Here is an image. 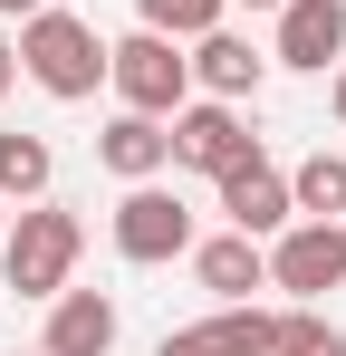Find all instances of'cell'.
<instances>
[{"label": "cell", "mask_w": 346, "mask_h": 356, "mask_svg": "<svg viewBox=\"0 0 346 356\" xmlns=\"http://www.w3.org/2000/svg\"><path fill=\"white\" fill-rule=\"evenodd\" d=\"M97 164H106L115 183H154L173 164V116H135V106H125V116L97 135Z\"/></svg>", "instance_id": "30bf717a"}, {"label": "cell", "mask_w": 346, "mask_h": 356, "mask_svg": "<svg viewBox=\"0 0 346 356\" xmlns=\"http://www.w3.org/2000/svg\"><path fill=\"white\" fill-rule=\"evenodd\" d=\"M0 241H10V202H0Z\"/></svg>", "instance_id": "7402d4cb"}, {"label": "cell", "mask_w": 346, "mask_h": 356, "mask_svg": "<svg viewBox=\"0 0 346 356\" xmlns=\"http://www.w3.org/2000/svg\"><path fill=\"white\" fill-rule=\"evenodd\" d=\"M288 202H298L308 222H346V154H308V164L288 174Z\"/></svg>", "instance_id": "2e32d148"}, {"label": "cell", "mask_w": 346, "mask_h": 356, "mask_svg": "<svg viewBox=\"0 0 346 356\" xmlns=\"http://www.w3.org/2000/svg\"><path fill=\"white\" fill-rule=\"evenodd\" d=\"M222 212H231V232H288V212H298V202H288V174L279 164H270V154H250V164H231L222 174Z\"/></svg>", "instance_id": "ba28073f"}, {"label": "cell", "mask_w": 346, "mask_h": 356, "mask_svg": "<svg viewBox=\"0 0 346 356\" xmlns=\"http://www.w3.org/2000/svg\"><path fill=\"white\" fill-rule=\"evenodd\" d=\"M154 356H270V308H250V298H222L202 327H173Z\"/></svg>", "instance_id": "9c48e42d"}, {"label": "cell", "mask_w": 346, "mask_h": 356, "mask_svg": "<svg viewBox=\"0 0 346 356\" xmlns=\"http://www.w3.org/2000/svg\"><path fill=\"white\" fill-rule=\"evenodd\" d=\"M10 77H19V39H0V97H10Z\"/></svg>", "instance_id": "ac0fdd59"}, {"label": "cell", "mask_w": 346, "mask_h": 356, "mask_svg": "<svg viewBox=\"0 0 346 356\" xmlns=\"http://www.w3.org/2000/svg\"><path fill=\"white\" fill-rule=\"evenodd\" d=\"M231 0H135V19L145 29H164V39H202V29H222Z\"/></svg>", "instance_id": "e0dca14e"}, {"label": "cell", "mask_w": 346, "mask_h": 356, "mask_svg": "<svg viewBox=\"0 0 346 356\" xmlns=\"http://www.w3.org/2000/svg\"><path fill=\"white\" fill-rule=\"evenodd\" d=\"M49 174H58L49 135H0V202H39Z\"/></svg>", "instance_id": "9a60e30c"}, {"label": "cell", "mask_w": 346, "mask_h": 356, "mask_svg": "<svg viewBox=\"0 0 346 356\" xmlns=\"http://www.w3.org/2000/svg\"><path fill=\"white\" fill-rule=\"evenodd\" d=\"M279 67H327L346 58V0H279V49H270Z\"/></svg>", "instance_id": "52a82bcc"}, {"label": "cell", "mask_w": 346, "mask_h": 356, "mask_svg": "<svg viewBox=\"0 0 346 356\" xmlns=\"http://www.w3.org/2000/svg\"><path fill=\"white\" fill-rule=\"evenodd\" d=\"M19 67L49 87L58 106H87L97 77H106V39H97L77 10H29V19H19Z\"/></svg>", "instance_id": "6da1fadb"}, {"label": "cell", "mask_w": 346, "mask_h": 356, "mask_svg": "<svg viewBox=\"0 0 346 356\" xmlns=\"http://www.w3.org/2000/svg\"><path fill=\"white\" fill-rule=\"evenodd\" d=\"M29 356H49V347H29Z\"/></svg>", "instance_id": "603a6c76"}, {"label": "cell", "mask_w": 346, "mask_h": 356, "mask_svg": "<svg viewBox=\"0 0 346 356\" xmlns=\"http://www.w3.org/2000/svg\"><path fill=\"white\" fill-rule=\"evenodd\" d=\"M115 250H125L135 270L183 260V250H192V212H183V193H164V183H125V202H115Z\"/></svg>", "instance_id": "5b68a950"}, {"label": "cell", "mask_w": 346, "mask_h": 356, "mask_svg": "<svg viewBox=\"0 0 346 356\" xmlns=\"http://www.w3.org/2000/svg\"><path fill=\"white\" fill-rule=\"evenodd\" d=\"M77 250H87V232H77V212H58L49 193L10 222V241H0V270H10V298H58L67 289V270H77Z\"/></svg>", "instance_id": "7a4b0ae2"}, {"label": "cell", "mask_w": 346, "mask_h": 356, "mask_svg": "<svg viewBox=\"0 0 346 356\" xmlns=\"http://www.w3.org/2000/svg\"><path fill=\"white\" fill-rule=\"evenodd\" d=\"M29 10H49V0H0V19H29Z\"/></svg>", "instance_id": "ffe728a7"}, {"label": "cell", "mask_w": 346, "mask_h": 356, "mask_svg": "<svg viewBox=\"0 0 346 356\" xmlns=\"http://www.w3.org/2000/svg\"><path fill=\"white\" fill-rule=\"evenodd\" d=\"M270 356H346V337H337V318L318 298H288L270 318Z\"/></svg>", "instance_id": "5bb4252c"}, {"label": "cell", "mask_w": 346, "mask_h": 356, "mask_svg": "<svg viewBox=\"0 0 346 356\" xmlns=\"http://www.w3.org/2000/svg\"><path fill=\"white\" fill-rule=\"evenodd\" d=\"M346 280V222H288L270 241V289L288 298H327Z\"/></svg>", "instance_id": "8992f818"}, {"label": "cell", "mask_w": 346, "mask_h": 356, "mask_svg": "<svg viewBox=\"0 0 346 356\" xmlns=\"http://www.w3.org/2000/svg\"><path fill=\"white\" fill-rule=\"evenodd\" d=\"M250 154H260V135L240 125L231 97H192V106H173V164H183V174H212V183H222L231 164H250Z\"/></svg>", "instance_id": "277c9868"}, {"label": "cell", "mask_w": 346, "mask_h": 356, "mask_svg": "<svg viewBox=\"0 0 346 356\" xmlns=\"http://www.w3.org/2000/svg\"><path fill=\"white\" fill-rule=\"evenodd\" d=\"M106 77H115V97H125L135 116H173V106H192V58H183V39H164V29L115 39V49H106Z\"/></svg>", "instance_id": "3957f363"}, {"label": "cell", "mask_w": 346, "mask_h": 356, "mask_svg": "<svg viewBox=\"0 0 346 356\" xmlns=\"http://www.w3.org/2000/svg\"><path fill=\"white\" fill-rule=\"evenodd\" d=\"M327 106H337V125H346V58H337V77H327Z\"/></svg>", "instance_id": "d6986e66"}, {"label": "cell", "mask_w": 346, "mask_h": 356, "mask_svg": "<svg viewBox=\"0 0 346 356\" xmlns=\"http://www.w3.org/2000/svg\"><path fill=\"white\" fill-rule=\"evenodd\" d=\"M39 347H49V356H106V347H115V298H106V289H58Z\"/></svg>", "instance_id": "8fae6325"}, {"label": "cell", "mask_w": 346, "mask_h": 356, "mask_svg": "<svg viewBox=\"0 0 346 356\" xmlns=\"http://www.w3.org/2000/svg\"><path fill=\"white\" fill-rule=\"evenodd\" d=\"M192 270H202V289H212V298H250V289H270V250H260L250 232L202 241V250H192Z\"/></svg>", "instance_id": "4fadbf2b"}, {"label": "cell", "mask_w": 346, "mask_h": 356, "mask_svg": "<svg viewBox=\"0 0 346 356\" xmlns=\"http://www.w3.org/2000/svg\"><path fill=\"white\" fill-rule=\"evenodd\" d=\"M260 77H270V58H260L250 39H231V29H202V39H192V87H202V97H231V106H240V97H260Z\"/></svg>", "instance_id": "7c38bea8"}, {"label": "cell", "mask_w": 346, "mask_h": 356, "mask_svg": "<svg viewBox=\"0 0 346 356\" xmlns=\"http://www.w3.org/2000/svg\"><path fill=\"white\" fill-rule=\"evenodd\" d=\"M240 10H279V0H240Z\"/></svg>", "instance_id": "44dd1931"}]
</instances>
